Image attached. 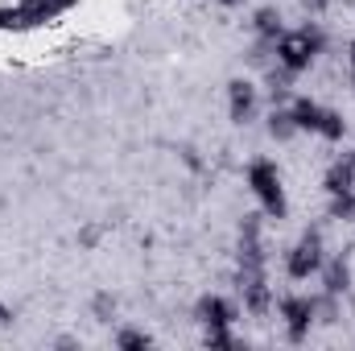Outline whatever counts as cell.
I'll use <instances>...</instances> for the list:
<instances>
[{"label":"cell","instance_id":"6da1fadb","mask_svg":"<svg viewBox=\"0 0 355 351\" xmlns=\"http://www.w3.org/2000/svg\"><path fill=\"white\" fill-rule=\"evenodd\" d=\"M318 50H322V29H318V25H306V29H297V33H281V37H277V62H281L289 75L306 71V67L318 58Z\"/></svg>","mask_w":355,"mask_h":351},{"label":"cell","instance_id":"7a4b0ae2","mask_svg":"<svg viewBox=\"0 0 355 351\" xmlns=\"http://www.w3.org/2000/svg\"><path fill=\"white\" fill-rule=\"evenodd\" d=\"M248 186H252V194L261 198V207H265L268 215H285V186H281V174H277V166L272 162H252L248 166Z\"/></svg>","mask_w":355,"mask_h":351},{"label":"cell","instance_id":"3957f363","mask_svg":"<svg viewBox=\"0 0 355 351\" xmlns=\"http://www.w3.org/2000/svg\"><path fill=\"white\" fill-rule=\"evenodd\" d=\"M289 277L293 281H306V277H314V273H322V240L314 236V232H306L297 244H293V252H289Z\"/></svg>","mask_w":355,"mask_h":351},{"label":"cell","instance_id":"277c9868","mask_svg":"<svg viewBox=\"0 0 355 351\" xmlns=\"http://www.w3.org/2000/svg\"><path fill=\"white\" fill-rule=\"evenodd\" d=\"M281 318H285V331L293 343H302L310 335V323H314V302L310 298H285L281 302Z\"/></svg>","mask_w":355,"mask_h":351},{"label":"cell","instance_id":"5b68a950","mask_svg":"<svg viewBox=\"0 0 355 351\" xmlns=\"http://www.w3.org/2000/svg\"><path fill=\"white\" fill-rule=\"evenodd\" d=\"M227 112H232L236 124L252 120V112H257V87L248 79H232L227 83Z\"/></svg>","mask_w":355,"mask_h":351},{"label":"cell","instance_id":"8992f818","mask_svg":"<svg viewBox=\"0 0 355 351\" xmlns=\"http://www.w3.org/2000/svg\"><path fill=\"white\" fill-rule=\"evenodd\" d=\"M240 285H244V302H248V310H268V285H265V273H261V264H244V273H240Z\"/></svg>","mask_w":355,"mask_h":351},{"label":"cell","instance_id":"52a82bcc","mask_svg":"<svg viewBox=\"0 0 355 351\" xmlns=\"http://www.w3.org/2000/svg\"><path fill=\"white\" fill-rule=\"evenodd\" d=\"M198 318H202V327H232L236 323V306L227 298H219V293H207L198 302Z\"/></svg>","mask_w":355,"mask_h":351},{"label":"cell","instance_id":"ba28073f","mask_svg":"<svg viewBox=\"0 0 355 351\" xmlns=\"http://www.w3.org/2000/svg\"><path fill=\"white\" fill-rule=\"evenodd\" d=\"M293 124H297V132H318V120H322V108L314 103V99H297L293 108Z\"/></svg>","mask_w":355,"mask_h":351},{"label":"cell","instance_id":"9c48e42d","mask_svg":"<svg viewBox=\"0 0 355 351\" xmlns=\"http://www.w3.org/2000/svg\"><path fill=\"white\" fill-rule=\"evenodd\" d=\"M327 190H331V198H335V194H352V190H355V166H352V157H347V162H339V166L327 174Z\"/></svg>","mask_w":355,"mask_h":351},{"label":"cell","instance_id":"30bf717a","mask_svg":"<svg viewBox=\"0 0 355 351\" xmlns=\"http://www.w3.org/2000/svg\"><path fill=\"white\" fill-rule=\"evenodd\" d=\"M322 281H327V293L331 298H339L343 289H347V281H352V273H347V261L339 257V261L327 264V273H322Z\"/></svg>","mask_w":355,"mask_h":351},{"label":"cell","instance_id":"8fae6325","mask_svg":"<svg viewBox=\"0 0 355 351\" xmlns=\"http://www.w3.org/2000/svg\"><path fill=\"white\" fill-rule=\"evenodd\" d=\"M268 132H272L277 141H289V137L297 132V124H293V112H285V108H277V112L268 116Z\"/></svg>","mask_w":355,"mask_h":351},{"label":"cell","instance_id":"7c38bea8","mask_svg":"<svg viewBox=\"0 0 355 351\" xmlns=\"http://www.w3.org/2000/svg\"><path fill=\"white\" fill-rule=\"evenodd\" d=\"M343 132H347L343 116H339V112H327V108H322V120H318V137H327V141H343Z\"/></svg>","mask_w":355,"mask_h":351},{"label":"cell","instance_id":"4fadbf2b","mask_svg":"<svg viewBox=\"0 0 355 351\" xmlns=\"http://www.w3.org/2000/svg\"><path fill=\"white\" fill-rule=\"evenodd\" d=\"M252 25H257V33L268 37V42H277V37H281V17H277V8H261Z\"/></svg>","mask_w":355,"mask_h":351},{"label":"cell","instance_id":"5bb4252c","mask_svg":"<svg viewBox=\"0 0 355 351\" xmlns=\"http://www.w3.org/2000/svg\"><path fill=\"white\" fill-rule=\"evenodd\" d=\"M116 343H120V348H149L153 339H149L145 331H120V339H116Z\"/></svg>","mask_w":355,"mask_h":351},{"label":"cell","instance_id":"9a60e30c","mask_svg":"<svg viewBox=\"0 0 355 351\" xmlns=\"http://www.w3.org/2000/svg\"><path fill=\"white\" fill-rule=\"evenodd\" d=\"M207 343L211 348H232V331L227 327H207Z\"/></svg>","mask_w":355,"mask_h":351},{"label":"cell","instance_id":"2e32d148","mask_svg":"<svg viewBox=\"0 0 355 351\" xmlns=\"http://www.w3.org/2000/svg\"><path fill=\"white\" fill-rule=\"evenodd\" d=\"M302 4H306L310 12H322V8H327V0H302Z\"/></svg>","mask_w":355,"mask_h":351},{"label":"cell","instance_id":"e0dca14e","mask_svg":"<svg viewBox=\"0 0 355 351\" xmlns=\"http://www.w3.org/2000/svg\"><path fill=\"white\" fill-rule=\"evenodd\" d=\"M219 4H227V8H236V4H244V0H219Z\"/></svg>","mask_w":355,"mask_h":351},{"label":"cell","instance_id":"ac0fdd59","mask_svg":"<svg viewBox=\"0 0 355 351\" xmlns=\"http://www.w3.org/2000/svg\"><path fill=\"white\" fill-rule=\"evenodd\" d=\"M347 54H352V71H355V42H352V50H347Z\"/></svg>","mask_w":355,"mask_h":351}]
</instances>
